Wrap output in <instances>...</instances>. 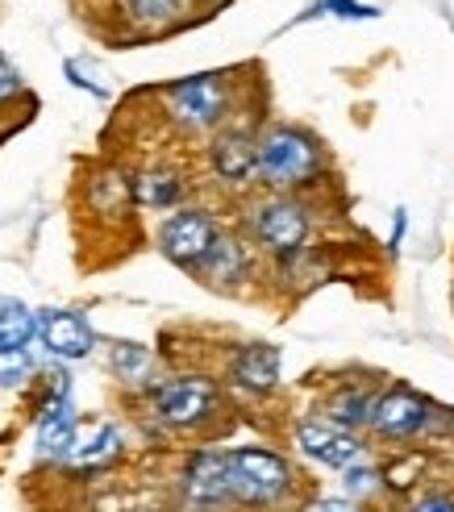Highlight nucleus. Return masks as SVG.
<instances>
[{
    "instance_id": "9d476101",
    "label": "nucleus",
    "mask_w": 454,
    "mask_h": 512,
    "mask_svg": "<svg viewBox=\"0 0 454 512\" xmlns=\"http://www.w3.org/2000/svg\"><path fill=\"white\" fill-rule=\"evenodd\" d=\"M184 492L196 508L230 504V454H196L184 471Z\"/></svg>"
},
{
    "instance_id": "9b49d317",
    "label": "nucleus",
    "mask_w": 454,
    "mask_h": 512,
    "mask_svg": "<svg viewBox=\"0 0 454 512\" xmlns=\"http://www.w3.org/2000/svg\"><path fill=\"white\" fill-rule=\"evenodd\" d=\"M38 321V338L50 354L59 358H84L92 350V329L80 313H67V309H46L34 317Z\"/></svg>"
},
{
    "instance_id": "20e7f679",
    "label": "nucleus",
    "mask_w": 454,
    "mask_h": 512,
    "mask_svg": "<svg viewBox=\"0 0 454 512\" xmlns=\"http://www.w3.org/2000/svg\"><path fill=\"white\" fill-rule=\"evenodd\" d=\"M213 404H217V388L209 379H171L163 383V388L155 392V413L159 421L175 425V429H188V425H200L209 413H213Z\"/></svg>"
},
{
    "instance_id": "dca6fc26",
    "label": "nucleus",
    "mask_w": 454,
    "mask_h": 512,
    "mask_svg": "<svg viewBox=\"0 0 454 512\" xmlns=\"http://www.w3.org/2000/svg\"><path fill=\"white\" fill-rule=\"evenodd\" d=\"M180 179L171 171H146L134 179V200L138 204H150V209H171L175 200H180Z\"/></svg>"
},
{
    "instance_id": "6e6552de",
    "label": "nucleus",
    "mask_w": 454,
    "mask_h": 512,
    "mask_svg": "<svg viewBox=\"0 0 454 512\" xmlns=\"http://www.w3.org/2000/svg\"><path fill=\"white\" fill-rule=\"evenodd\" d=\"M171 113L184 125H213L225 113V84L221 75H192V80L175 84L167 92Z\"/></svg>"
},
{
    "instance_id": "0eeeda50",
    "label": "nucleus",
    "mask_w": 454,
    "mask_h": 512,
    "mask_svg": "<svg viewBox=\"0 0 454 512\" xmlns=\"http://www.w3.org/2000/svg\"><path fill=\"white\" fill-rule=\"evenodd\" d=\"M371 425L380 429L384 438H413V433L430 425V400L409 388L384 392L380 400H371Z\"/></svg>"
},
{
    "instance_id": "5701e85b",
    "label": "nucleus",
    "mask_w": 454,
    "mask_h": 512,
    "mask_svg": "<svg viewBox=\"0 0 454 512\" xmlns=\"http://www.w3.org/2000/svg\"><path fill=\"white\" fill-rule=\"evenodd\" d=\"M325 9H334L338 17H375V9L359 5V0H325Z\"/></svg>"
},
{
    "instance_id": "7ed1b4c3",
    "label": "nucleus",
    "mask_w": 454,
    "mask_h": 512,
    "mask_svg": "<svg viewBox=\"0 0 454 512\" xmlns=\"http://www.w3.org/2000/svg\"><path fill=\"white\" fill-rule=\"evenodd\" d=\"M55 388H50L46 404H42V417H38V458H67L75 446V404H71V383L63 371L50 375Z\"/></svg>"
},
{
    "instance_id": "f257e3e1",
    "label": "nucleus",
    "mask_w": 454,
    "mask_h": 512,
    "mask_svg": "<svg viewBox=\"0 0 454 512\" xmlns=\"http://www.w3.org/2000/svg\"><path fill=\"white\" fill-rule=\"evenodd\" d=\"M292 488V471L271 450H234L230 454V500L242 504H280Z\"/></svg>"
},
{
    "instance_id": "4468645a",
    "label": "nucleus",
    "mask_w": 454,
    "mask_h": 512,
    "mask_svg": "<svg viewBox=\"0 0 454 512\" xmlns=\"http://www.w3.org/2000/svg\"><path fill=\"white\" fill-rule=\"evenodd\" d=\"M117 450H121V433H117V425H96L84 442H75V446H71L67 458H71V463L80 467V471H96V467L113 463Z\"/></svg>"
},
{
    "instance_id": "2eb2a0df",
    "label": "nucleus",
    "mask_w": 454,
    "mask_h": 512,
    "mask_svg": "<svg viewBox=\"0 0 454 512\" xmlns=\"http://www.w3.org/2000/svg\"><path fill=\"white\" fill-rule=\"evenodd\" d=\"M34 334H38L34 313L25 309L21 300H0V350H9V346H25Z\"/></svg>"
},
{
    "instance_id": "f03ea898",
    "label": "nucleus",
    "mask_w": 454,
    "mask_h": 512,
    "mask_svg": "<svg viewBox=\"0 0 454 512\" xmlns=\"http://www.w3.org/2000/svg\"><path fill=\"white\" fill-rule=\"evenodd\" d=\"M321 167V155L309 134L300 130H271L263 142H259V171L267 175V184L275 188H296L313 179Z\"/></svg>"
},
{
    "instance_id": "b1692460",
    "label": "nucleus",
    "mask_w": 454,
    "mask_h": 512,
    "mask_svg": "<svg viewBox=\"0 0 454 512\" xmlns=\"http://www.w3.org/2000/svg\"><path fill=\"white\" fill-rule=\"evenodd\" d=\"M409 512H454V500H450V496H442V492H434V496H421Z\"/></svg>"
},
{
    "instance_id": "4be33fe9",
    "label": "nucleus",
    "mask_w": 454,
    "mask_h": 512,
    "mask_svg": "<svg viewBox=\"0 0 454 512\" xmlns=\"http://www.w3.org/2000/svg\"><path fill=\"white\" fill-rule=\"evenodd\" d=\"M375 488H380V475H375V467H367V463H350L346 467V492H350V500L371 496Z\"/></svg>"
},
{
    "instance_id": "f8f14e48",
    "label": "nucleus",
    "mask_w": 454,
    "mask_h": 512,
    "mask_svg": "<svg viewBox=\"0 0 454 512\" xmlns=\"http://www.w3.org/2000/svg\"><path fill=\"white\" fill-rule=\"evenodd\" d=\"M230 379L246 392H271L275 383H280V350L275 346H242L230 363Z\"/></svg>"
},
{
    "instance_id": "a211bd4d",
    "label": "nucleus",
    "mask_w": 454,
    "mask_h": 512,
    "mask_svg": "<svg viewBox=\"0 0 454 512\" xmlns=\"http://www.w3.org/2000/svg\"><path fill=\"white\" fill-rule=\"evenodd\" d=\"M200 263H205L209 279H242V271H246V250H242L238 242L217 238V242H213V250H209Z\"/></svg>"
},
{
    "instance_id": "423d86ee",
    "label": "nucleus",
    "mask_w": 454,
    "mask_h": 512,
    "mask_svg": "<svg viewBox=\"0 0 454 512\" xmlns=\"http://www.w3.org/2000/svg\"><path fill=\"white\" fill-rule=\"evenodd\" d=\"M255 234L275 254H296L309 238V217L296 200H267L255 213Z\"/></svg>"
},
{
    "instance_id": "39448f33",
    "label": "nucleus",
    "mask_w": 454,
    "mask_h": 512,
    "mask_svg": "<svg viewBox=\"0 0 454 512\" xmlns=\"http://www.w3.org/2000/svg\"><path fill=\"white\" fill-rule=\"evenodd\" d=\"M159 242H163V254H167V259L184 263V267H196V263L213 250V242H217V225H213L209 213L184 209V213H175V217L163 221Z\"/></svg>"
},
{
    "instance_id": "6ab92c4d",
    "label": "nucleus",
    "mask_w": 454,
    "mask_h": 512,
    "mask_svg": "<svg viewBox=\"0 0 454 512\" xmlns=\"http://www.w3.org/2000/svg\"><path fill=\"white\" fill-rule=\"evenodd\" d=\"M34 371V358L25 346H9L0 350V388H17V383H25Z\"/></svg>"
},
{
    "instance_id": "aec40b11",
    "label": "nucleus",
    "mask_w": 454,
    "mask_h": 512,
    "mask_svg": "<svg viewBox=\"0 0 454 512\" xmlns=\"http://www.w3.org/2000/svg\"><path fill=\"white\" fill-rule=\"evenodd\" d=\"M113 367L121 379H142L150 367V350L134 346V342H121V346H113Z\"/></svg>"
},
{
    "instance_id": "a878e982",
    "label": "nucleus",
    "mask_w": 454,
    "mask_h": 512,
    "mask_svg": "<svg viewBox=\"0 0 454 512\" xmlns=\"http://www.w3.org/2000/svg\"><path fill=\"white\" fill-rule=\"evenodd\" d=\"M309 512H350V504L346 500H317Z\"/></svg>"
},
{
    "instance_id": "ddd939ff",
    "label": "nucleus",
    "mask_w": 454,
    "mask_h": 512,
    "mask_svg": "<svg viewBox=\"0 0 454 512\" xmlns=\"http://www.w3.org/2000/svg\"><path fill=\"white\" fill-rule=\"evenodd\" d=\"M213 167L221 179H230V184H242V179H250V171L259 167V146L250 142L246 134L230 130V134H221L213 142Z\"/></svg>"
},
{
    "instance_id": "393cba45",
    "label": "nucleus",
    "mask_w": 454,
    "mask_h": 512,
    "mask_svg": "<svg viewBox=\"0 0 454 512\" xmlns=\"http://www.w3.org/2000/svg\"><path fill=\"white\" fill-rule=\"evenodd\" d=\"M21 88V80H17V71L5 63V59H0V100H5V96H13Z\"/></svg>"
},
{
    "instance_id": "f3484780",
    "label": "nucleus",
    "mask_w": 454,
    "mask_h": 512,
    "mask_svg": "<svg viewBox=\"0 0 454 512\" xmlns=\"http://www.w3.org/2000/svg\"><path fill=\"white\" fill-rule=\"evenodd\" d=\"M330 421L338 429H355V425H367L371 421V396L363 388H346L330 400Z\"/></svg>"
},
{
    "instance_id": "1a4fd4ad",
    "label": "nucleus",
    "mask_w": 454,
    "mask_h": 512,
    "mask_svg": "<svg viewBox=\"0 0 454 512\" xmlns=\"http://www.w3.org/2000/svg\"><path fill=\"white\" fill-rule=\"evenodd\" d=\"M296 446L305 450L309 458L325 467H350V463H363V442L355 433H346L338 425H325V421H305L296 429Z\"/></svg>"
},
{
    "instance_id": "412c9836",
    "label": "nucleus",
    "mask_w": 454,
    "mask_h": 512,
    "mask_svg": "<svg viewBox=\"0 0 454 512\" xmlns=\"http://www.w3.org/2000/svg\"><path fill=\"white\" fill-rule=\"evenodd\" d=\"M184 9V0H130V13L138 21H171V17H180Z\"/></svg>"
}]
</instances>
